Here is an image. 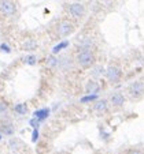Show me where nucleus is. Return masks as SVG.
Listing matches in <instances>:
<instances>
[{
    "label": "nucleus",
    "mask_w": 144,
    "mask_h": 154,
    "mask_svg": "<svg viewBox=\"0 0 144 154\" xmlns=\"http://www.w3.org/2000/svg\"><path fill=\"white\" fill-rule=\"evenodd\" d=\"M87 91L88 93H91V94H97L99 93V90H100V86H99V83L97 82H95V81H89L88 83H87Z\"/></svg>",
    "instance_id": "nucleus-7"
},
{
    "label": "nucleus",
    "mask_w": 144,
    "mask_h": 154,
    "mask_svg": "<svg viewBox=\"0 0 144 154\" xmlns=\"http://www.w3.org/2000/svg\"><path fill=\"white\" fill-rule=\"evenodd\" d=\"M36 48H37V44L33 40H28L24 44V49H26V51H33V49H36Z\"/></svg>",
    "instance_id": "nucleus-12"
},
{
    "label": "nucleus",
    "mask_w": 144,
    "mask_h": 154,
    "mask_svg": "<svg viewBox=\"0 0 144 154\" xmlns=\"http://www.w3.org/2000/svg\"><path fill=\"white\" fill-rule=\"evenodd\" d=\"M0 49L3 51V52H7V53L10 52V47L7 45V44H2V45H0Z\"/></svg>",
    "instance_id": "nucleus-21"
},
{
    "label": "nucleus",
    "mask_w": 144,
    "mask_h": 154,
    "mask_svg": "<svg viewBox=\"0 0 144 154\" xmlns=\"http://www.w3.org/2000/svg\"><path fill=\"white\" fill-rule=\"evenodd\" d=\"M14 109H15V112L19 113V115H25L28 112V108H26V105L25 104H17Z\"/></svg>",
    "instance_id": "nucleus-14"
},
{
    "label": "nucleus",
    "mask_w": 144,
    "mask_h": 154,
    "mask_svg": "<svg viewBox=\"0 0 144 154\" xmlns=\"http://www.w3.org/2000/svg\"><path fill=\"white\" fill-rule=\"evenodd\" d=\"M95 111H96L97 113L106 112L107 111V101L106 100H100V101H97L96 105H95Z\"/></svg>",
    "instance_id": "nucleus-9"
},
{
    "label": "nucleus",
    "mask_w": 144,
    "mask_h": 154,
    "mask_svg": "<svg viewBox=\"0 0 144 154\" xmlns=\"http://www.w3.org/2000/svg\"><path fill=\"white\" fill-rule=\"evenodd\" d=\"M26 61L28 64H29V66H34L36 64V61H37V57H36V56H33V55H30V56H28L26 57Z\"/></svg>",
    "instance_id": "nucleus-18"
},
{
    "label": "nucleus",
    "mask_w": 144,
    "mask_h": 154,
    "mask_svg": "<svg viewBox=\"0 0 144 154\" xmlns=\"http://www.w3.org/2000/svg\"><path fill=\"white\" fill-rule=\"evenodd\" d=\"M123 102H125V97L121 93H115L111 96V104L114 105V106H121Z\"/></svg>",
    "instance_id": "nucleus-8"
},
{
    "label": "nucleus",
    "mask_w": 144,
    "mask_h": 154,
    "mask_svg": "<svg viewBox=\"0 0 144 154\" xmlns=\"http://www.w3.org/2000/svg\"><path fill=\"white\" fill-rule=\"evenodd\" d=\"M47 66L50 68H55L56 66H58V59H56L55 56H50V57L47 59Z\"/></svg>",
    "instance_id": "nucleus-15"
},
{
    "label": "nucleus",
    "mask_w": 144,
    "mask_h": 154,
    "mask_svg": "<svg viewBox=\"0 0 144 154\" xmlns=\"http://www.w3.org/2000/svg\"><path fill=\"white\" fill-rule=\"evenodd\" d=\"M0 130H2V132H3L4 135H12V132H14V128H12L11 124H3L2 127H0Z\"/></svg>",
    "instance_id": "nucleus-11"
},
{
    "label": "nucleus",
    "mask_w": 144,
    "mask_h": 154,
    "mask_svg": "<svg viewBox=\"0 0 144 154\" xmlns=\"http://www.w3.org/2000/svg\"><path fill=\"white\" fill-rule=\"evenodd\" d=\"M19 145H21V142L18 139H11L10 140V150L11 151H18Z\"/></svg>",
    "instance_id": "nucleus-16"
},
{
    "label": "nucleus",
    "mask_w": 144,
    "mask_h": 154,
    "mask_svg": "<svg viewBox=\"0 0 144 154\" xmlns=\"http://www.w3.org/2000/svg\"><path fill=\"white\" fill-rule=\"evenodd\" d=\"M106 75L110 82L115 83V82H118L121 79V71H119V68H117V67H109L106 71Z\"/></svg>",
    "instance_id": "nucleus-3"
},
{
    "label": "nucleus",
    "mask_w": 144,
    "mask_h": 154,
    "mask_svg": "<svg viewBox=\"0 0 144 154\" xmlns=\"http://www.w3.org/2000/svg\"><path fill=\"white\" fill-rule=\"evenodd\" d=\"M69 45V42L67 41H62V42H59L58 45H55L54 47V49H52V53H58V52H61L62 49H65L66 47Z\"/></svg>",
    "instance_id": "nucleus-13"
},
{
    "label": "nucleus",
    "mask_w": 144,
    "mask_h": 154,
    "mask_svg": "<svg viewBox=\"0 0 144 154\" xmlns=\"http://www.w3.org/2000/svg\"><path fill=\"white\" fill-rule=\"evenodd\" d=\"M130 154H141V153H140V151H132Z\"/></svg>",
    "instance_id": "nucleus-22"
},
{
    "label": "nucleus",
    "mask_w": 144,
    "mask_h": 154,
    "mask_svg": "<svg viewBox=\"0 0 144 154\" xmlns=\"http://www.w3.org/2000/svg\"><path fill=\"white\" fill-rule=\"evenodd\" d=\"M73 30V25L67 20H63L61 23L58 25V34L59 35H67L69 33Z\"/></svg>",
    "instance_id": "nucleus-5"
},
{
    "label": "nucleus",
    "mask_w": 144,
    "mask_h": 154,
    "mask_svg": "<svg viewBox=\"0 0 144 154\" xmlns=\"http://www.w3.org/2000/svg\"><path fill=\"white\" fill-rule=\"evenodd\" d=\"M7 112V104L6 102H0V115Z\"/></svg>",
    "instance_id": "nucleus-19"
},
{
    "label": "nucleus",
    "mask_w": 144,
    "mask_h": 154,
    "mask_svg": "<svg viewBox=\"0 0 144 154\" xmlns=\"http://www.w3.org/2000/svg\"><path fill=\"white\" fill-rule=\"evenodd\" d=\"M0 139H2V134H0Z\"/></svg>",
    "instance_id": "nucleus-23"
},
{
    "label": "nucleus",
    "mask_w": 144,
    "mask_h": 154,
    "mask_svg": "<svg viewBox=\"0 0 144 154\" xmlns=\"http://www.w3.org/2000/svg\"><path fill=\"white\" fill-rule=\"evenodd\" d=\"M96 98H97V94H89L87 97H82L81 102H91V101H95Z\"/></svg>",
    "instance_id": "nucleus-17"
},
{
    "label": "nucleus",
    "mask_w": 144,
    "mask_h": 154,
    "mask_svg": "<svg viewBox=\"0 0 144 154\" xmlns=\"http://www.w3.org/2000/svg\"><path fill=\"white\" fill-rule=\"evenodd\" d=\"M0 12L3 15H12L15 12V4L12 3L11 0H2L0 2Z\"/></svg>",
    "instance_id": "nucleus-2"
},
{
    "label": "nucleus",
    "mask_w": 144,
    "mask_h": 154,
    "mask_svg": "<svg viewBox=\"0 0 144 154\" xmlns=\"http://www.w3.org/2000/svg\"><path fill=\"white\" fill-rule=\"evenodd\" d=\"M48 115H50V109H47V108L34 112V117L36 119H38V120H44L45 117H48Z\"/></svg>",
    "instance_id": "nucleus-10"
},
{
    "label": "nucleus",
    "mask_w": 144,
    "mask_h": 154,
    "mask_svg": "<svg viewBox=\"0 0 144 154\" xmlns=\"http://www.w3.org/2000/svg\"><path fill=\"white\" fill-rule=\"evenodd\" d=\"M77 61L81 64L82 67H88L93 61V55H92L91 51H81L77 55Z\"/></svg>",
    "instance_id": "nucleus-1"
},
{
    "label": "nucleus",
    "mask_w": 144,
    "mask_h": 154,
    "mask_svg": "<svg viewBox=\"0 0 144 154\" xmlns=\"http://www.w3.org/2000/svg\"><path fill=\"white\" fill-rule=\"evenodd\" d=\"M37 139H38V131L34 130L33 131V135H32V142H37Z\"/></svg>",
    "instance_id": "nucleus-20"
},
{
    "label": "nucleus",
    "mask_w": 144,
    "mask_h": 154,
    "mask_svg": "<svg viewBox=\"0 0 144 154\" xmlns=\"http://www.w3.org/2000/svg\"><path fill=\"white\" fill-rule=\"evenodd\" d=\"M129 91H130V94H132L133 97L141 96V94L144 93V83L143 82H140V81L133 82V83L130 85V87H129Z\"/></svg>",
    "instance_id": "nucleus-4"
},
{
    "label": "nucleus",
    "mask_w": 144,
    "mask_h": 154,
    "mask_svg": "<svg viewBox=\"0 0 144 154\" xmlns=\"http://www.w3.org/2000/svg\"><path fill=\"white\" fill-rule=\"evenodd\" d=\"M69 11H70V14L73 15V17L80 18L84 15V11H85V10H84V6H82V4L73 3V4H70V7H69Z\"/></svg>",
    "instance_id": "nucleus-6"
}]
</instances>
